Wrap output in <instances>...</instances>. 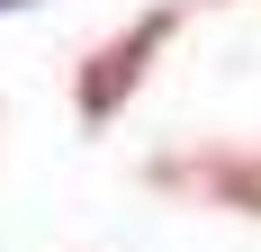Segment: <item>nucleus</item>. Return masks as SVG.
Listing matches in <instances>:
<instances>
[{
  "label": "nucleus",
  "instance_id": "1",
  "mask_svg": "<svg viewBox=\"0 0 261 252\" xmlns=\"http://www.w3.org/2000/svg\"><path fill=\"white\" fill-rule=\"evenodd\" d=\"M171 27H180V9H153V18H135L117 45L90 54V72H81V117H90V126H108L117 108H126V90L153 72V54L171 45Z\"/></svg>",
  "mask_w": 261,
  "mask_h": 252
},
{
  "label": "nucleus",
  "instance_id": "3",
  "mask_svg": "<svg viewBox=\"0 0 261 252\" xmlns=\"http://www.w3.org/2000/svg\"><path fill=\"white\" fill-rule=\"evenodd\" d=\"M0 9H27V0H0Z\"/></svg>",
  "mask_w": 261,
  "mask_h": 252
},
{
  "label": "nucleus",
  "instance_id": "2",
  "mask_svg": "<svg viewBox=\"0 0 261 252\" xmlns=\"http://www.w3.org/2000/svg\"><path fill=\"white\" fill-rule=\"evenodd\" d=\"M162 180H198L207 198L261 216V153H207V162H162Z\"/></svg>",
  "mask_w": 261,
  "mask_h": 252
}]
</instances>
